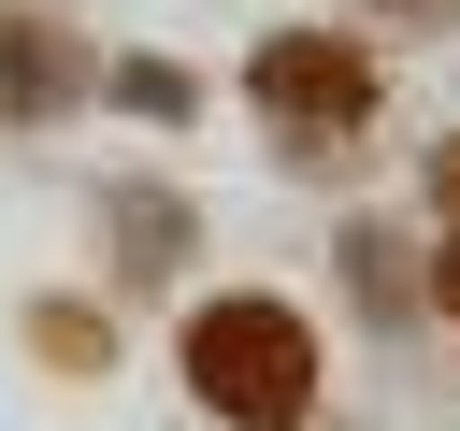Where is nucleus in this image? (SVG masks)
<instances>
[{
	"mask_svg": "<svg viewBox=\"0 0 460 431\" xmlns=\"http://www.w3.org/2000/svg\"><path fill=\"white\" fill-rule=\"evenodd\" d=\"M244 101H259V129H273L288 158H331V144L374 129V43H345V29H273V43L244 57Z\"/></svg>",
	"mask_w": 460,
	"mask_h": 431,
	"instance_id": "nucleus-2",
	"label": "nucleus"
},
{
	"mask_svg": "<svg viewBox=\"0 0 460 431\" xmlns=\"http://www.w3.org/2000/svg\"><path fill=\"white\" fill-rule=\"evenodd\" d=\"M388 14H417V29H431V14H460V0H388Z\"/></svg>",
	"mask_w": 460,
	"mask_h": 431,
	"instance_id": "nucleus-9",
	"label": "nucleus"
},
{
	"mask_svg": "<svg viewBox=\"0 0 460 431\" xmlns=\"http://www.w3.org/2000/svg\"><path fill=\"white\" fill-rule=\"evenodd\" d=\"M86 86H101V72H86V43H72L58 14H0V115L43 129V115H72Z\"/></svg>",
	"mask_w": 460,
	"mask_h": 431,
	"instance_id": "nucleus-3",
	"label": "nucleus"
},
{
	"mask_svg": "<svg viewBox=\"0 0 460 431\" xmlns=\"http://www.w3.org/2000/svg\"><path fill=\"white\" fill-rule=\"evenodd\" d=\"M101 244H115L129 273H158V259L187 244V201H158V187H129V201H101Z\"/></svg>",
	"mask_w": 460,
	"mask_h": 431,
	"instance_id": "nucleus-4",
	"label": "nucleus"
},
{
	"mask_svg": "<svg viewBox=\"0 0 460 431\" xmlns=\"http://www.w3.org/2000/svg\"><path fill=\"white\" fill-rule=\"evenodd\" d=\"M29 330H43V359H101V316H86V302H43Z\"/></svg>",
	"mask_w": 460,
	"mask_h": 431,
	"instance_id": "nucleus-6",
	"label": "nucleus"
},
{
	"mask_svg": "<svg viewBox=\"0 0 460 431\" xmlns=\"http://www.w3.org/2000/svg\"><path fill=\"white\" fill-rule=\"evenodd\" d=\"M115 101H129V115H158V129H172V115H201V86H187L172 57H115Z\"/></svg>",
	"mask_w": 460,
	"mask_h": 431,
	"instance_id": "nucleus-5",
	"label": "nucleus"
},
{
	"mask_svg": "<svg viewBox=\"0 0 460 431\" xmlns=\"http://www.w3.org/2000/svg\"><path fill=\"white\" fill-rule=\"evenodd\" d=\"M431 316H446V330H460V230H446V244H431Z\"/></svg>",
	"mask_w": 460,
	"mask_h": 431,
	"instance_id": "nucleus-8",
	"label": "nucleus"
},
{
	"mask_svg": "<svg viewBox=\"0 0 460 431\" xmlns=\"http://www.w3.org/2000/svg\"><path fill=\"white\" fill-rule=\"evenodd\" d=\"M187 402L230 417V431H302V417H316V330H302V302L216 287V302L187 316Z\"/></svg>",
	"mask_w": 460,
	"mask_h": 431,
	"instance_id": "nucleus-1",
	"label": "nucleus"
},
{
	"mask_svg": "<svg viewBox=\"0 0 460 431\" xmlns=\"http://www.w3.org/2000/svg\"><path fill=\"white\" fill-rule=\"evenodd\" d=\"M431 216H446V230H460V129H446V144H431Z\"/></svg>",
	"mask_w": 460,
	"mask_h": 431,
	"instance_id": "nucleus-7",
	"label": "nucleus"
}]
</instances>
